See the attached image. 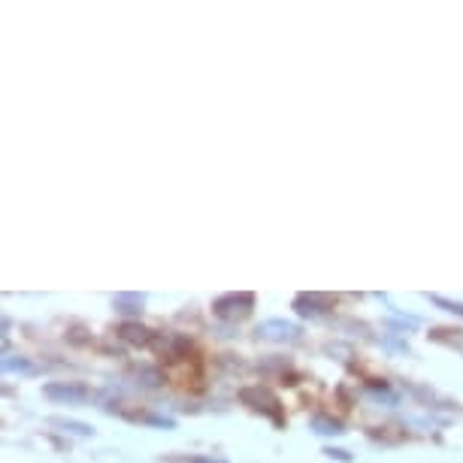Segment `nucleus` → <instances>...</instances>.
<instances>
[{
	"label": "nucleus",
	"mask_w": 463,
	"mask_h": 463,
	"mask_svg": "<svg viewBox=\"0 0 463 463\" xmlns=\"http://www.w3.org/2000/svg\"><path fill=\"white\" fill-rule=\"evenodd\" d=\"M255 309V294L242 291V294H224L213 303V312L218 318H246Z\"/></svg>",
	"instance_id": "nucleus-1"
},
{
	"label": "nucleus",
	"mask_w": 463,
	"mask_h": 463,
	"mask_svg": "<svg viewBox=\"0 0 463 463\" xmlns=\"http://www.w3.org/2000/svg\"><path fill=\"white\" fill-rule=\"evenodd\" d=\"M242 403L251 406L255 412H264L267 418H273L276 424H282V409H279V400L273 391L267 388H246L242 391Z\"/></svg>",
	"instance_id": "nucleus-2"
},
{
	"label": "nucleus",
	"mask_w": 463,
	"mask_h": 463,
	"mask_svg": "<svg viewBox=\"0 0 463 463\" xmlns=\"http://www.w3.org/2000/svg\"><path fill=\"white\" fill-rule=\"evenodd\" d=\"M294 309L306 318H321L327 309H334V297L327 294H297Z\"/></svg>",
	"instance_id": "nucleus-3"
},
{
	"label": "nucleus",
	"mask_w": 463,
	"mask_h": 463,
	"mask_svg": "<svg viewBox=\"0 0 463 463\" xmlns=\"http://www.w3.org/2000/svg\"><path fill=\"white\" fill-rule=\"evenodd\" d=\"M258 334L264 339H273V343H294V339L300 336V327L282 318H269L258 327Z\"/></svg>",
	"instance_id": "nucleus-4"
},
{
	"label": "nucleus",
	"mask_w": 463,
	"mask_h": 463,
	"mask_svg": "<svg viewBox=\"0 0 463 463\" xmlns=\"http://www.w3.org/2000/svg\"><path fill=\"white\" fill-rule=\"evenodd\" d=\"M46 397L52 400H67V403H82V400H89V388L85 384H76V382H70V384H46Z\"/></svg>",
	"instance_id": "nucleus-5"
},
{
	"label": "nucleus",
	"mask_w": 463,
	"mask_h": 463,
	"mask_svg": "<svg viewBox=\"0 0 463 463\" xmlns=\"http://www.w3.org/2000/svg\"><path fill=\"white\" fill-rule=\"evenodd\" d=\"M118 336L128 339V343H134V345H148V343H152V330L143 327V325H121Z\"/></svg>",
	"instance_id": "nucleus-6"
},
{
	"label": "nucleus",
	"mask_w": 463,
	"mask_h": 463,
	"mask_svg": "<svg viewBox=\"0 0 463 463\" xmlns=\"http://www.w3.org/2000/svg\"><path fill=\"white\" fill-rule=\"evenodd\" d=\"M312 430L321 433V436H339V433H345V430H343V424H339V421H330V418H325V415H316V418H312Z\"/></svg>",
	"instance_id": "nucleus-7"
},
{
	"label": "nucleus",
	"mask_w": 463,
	"mask_h": 463,
	"mask_svg": "<svg viewBox=\"0 0 463 463\" xmlns=\"http://www.w3.org/2000/svg\"><path fill=\"white\" fill-rule=\"evenodd\" d=\"M116 309L118 312H139V309H143V297H139V294H118L116 297Z\"/></svg>",
	"instance_id": "nucleus-8"
},
{
	"label": "nucleus",
	"mask_w": 463,
	"mask_h": 463,
	"mask_svg": "<svg viewBox=\"0 0 463 463\" xmlns=\"http://www.w3.org/2000/svg\"><path fill=\"white\" fill-rule=\"evenodd\" d=\"M430 303L442 306L445 312H451V316H460L463 318V303H458V300H445V297H439V294H430Z\"/></svg>",
	"instance_id": "nucleus-9"
},
{
	"label": "nucleus",
	"mask_w": 463,
	"mask_h": 463,
	"mask_svg": "<svg viewBox=\"0 0 463 463\" xmlns=\"http://www.w3.org/2000/svg\"><path fill=\"white\" fill-rule=\"evenodd\" d=\"M55 424L76 436H94V427H89V424H80V421H55Z\"/></svg>",
	"instance_id": "nucleus-10"
},
{
	"label": "nucleus",
	"mask_w": 463,
	"mask_h": 463,
	"mask_svg": "<svg viewBox=\"0 0 463 463\" xmlns=\"http://www.w3.org/2000/svg\"><path fill=\"white\" fill-rule=\"evenodd\" d=\"M4 370L6 373H15V370H19V373H31L33 366L24 361V357H19V361H15V357H4Z\"/></svg>",
	"instance_id": "nucleus-11"
},
{
	"label": "nucleus",
	"mask_w": 463,
	"mask_h": 463,
	"mask_svg": "<svg viewBox=\"0 0 463 463\" xmlns=\"http://www.w3.org/2000/svg\"><path fill=\"white\" fill-rule=\"evenodd\" d=\"M325 454H327V458H336V460H343V463H348V460H352V458H348V451H343V449H327Z\"/></svg>",
	"instance_id": "nucleus-12"
},
{
	"label": "nucleus",
	"mask_w": 463,
	"mask_h": 463,
	"mask_svg": "<svg viewBox=\"0 0 463 463\" xmlns=\"http://www.w3.org/2000/svg\"><path fill=\"white\" fill-rule=\"evenodd\" d=\"M188 463H222V460H213V458H188Z\"/></svg>",
	"instance_id": "nucleus-13"
}]
</instances>
